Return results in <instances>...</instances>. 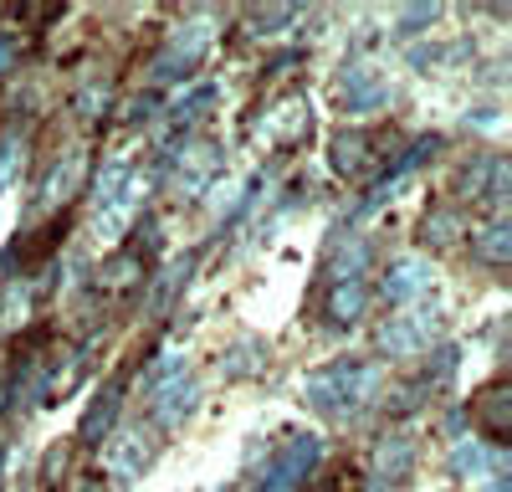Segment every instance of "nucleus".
Segmentation results:
<instances>
[{
	"label": "nucleus",
	"instance_id": "obj_1",
	"mask_svg": "<svg viewBox=\"0 0 512 492\" xmlns=\"http://www.w3.org/2000/svg\"><path fill=\"white\" fill-rule=\"evenodd\" d=\"M507 395H512V385H507V380H492V385H482L477 400H472V421L487 431L492 446H502L507 431H512V405H507Z\"/></svg>",
	"mask_w": 512,
	"mask_h": 492
}]
</instances>
